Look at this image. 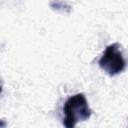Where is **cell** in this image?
Listing matches in <instances>:
<instances>
[{
  "label": "cell",
  "mask_w": 128,
  "mask_h": 128,
  "mask_svg": "<svg viewBox=\"0 0 128 128\" xmlns=\"http://www.w3.org/2000/svg\"><path fill=\"white\" fill-rule=\"evenodd\" d=\"M63 112L65 114L63 119L65 128H75L79 121L88 120L92 114L86 97L82 93L70 96L63 106Z\"/></svg>",
  "instance_id": "6da1fadb"
},
{
  "label": "cell",
  "mask_w": 128,
  "mask_h": 128,
  "mask_svg": "<svg viewBox=\"0 0 128 128\" xmlns=\"http://www.w3.org/2000/svg\"><path fill=\"white\" fill-rule=\"evenodd\" d=\"M98 64L100 68L110 76L117 75L124 71L126 67V61L122 55L119 44L113 43L108 45L99 59Z\"/></svg>",
  "instance_id": "7a4b0ae2"
}]
</instances>
